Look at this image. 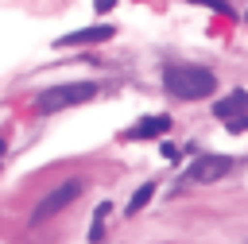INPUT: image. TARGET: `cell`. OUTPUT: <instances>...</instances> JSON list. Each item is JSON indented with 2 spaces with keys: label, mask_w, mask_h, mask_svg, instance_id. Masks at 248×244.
<instances>
[{
  "label": "cell",
  "mask_w": 248,
  "mask_h": 244,
  "mask_svg": "<svg viewBox=\"0 0 248 244\" xmlns=\"http://www.w3.org/2000/svg\"><path fill=\"white\" fill-rule=\"evenodd\" d=\"M244 19H248V12H244Z\"/></svg>",
  "instance_id": "obj_12"
},
{
  "label": "cell",
  "mask_w": 248,
  "mask_h": 244,
  "mask_svg": "<svg viewBox=\"0 0 248 244\" xmlns=\"http://www.w3.org/2000/svg\"><path fill=\"white\" fill-rule=\"evenodd\" d=\"M229 170H232V159H229V155H198V159L186 167L182 182H194V186H209V182H221Z\"/></svg>",
  "instance_id": "obj_4"
},
{
  "label": "cell",
  "mask_w": 248,
  "mask_h": 244,
  "mask_svg": "<svg viewBox=\"0 0 248 244\" xmlns=\"http://www.w3.org/2000/svg\"><path fill=\"white\" fill-rule=\"evenodd\" d=\"M112 213V205L108 201H101L97 209H93V221H89V244H101L105 240V217Z\"/></svg>",
  "instance_id": "obj_9"
},
{
  "label": "cell",
  "mask_w": 248,
  "mask_h": 244,
  "mask_svg": "<svg viewBox=\"0 0 248 244\" xmlns=\"http://www.w3.org/2000/svg\"><path fill=\"white\" fill-rule=\"evenodd\" d=\"M163 89L174 101H205V97H213L217 77H213V70L194 66V62H167L163 66Z\"/></svg>",
  "instance_id": "obj_1"
},
{
  "label": "cell",
  "mask_w": 248,
  "mask_h": 244,
  "mask_svg": "<svg viewBox=\"0 0 248 244\" xmlns=\"http://www.w3.org/2000/svg\"><path fill=\"white\" fill-rule=\"evenodd\" d=\"M81 190H85V178H66V182H58L50 194H43V201L35 205V213H31V225H43V221H50L54 213H62L66 205H74L78 198H81Z\"/></svg>",
  "instance_id": "obj_3"
},
{
  "label": "cell",
  "mask_w": 248,
  "mask_h": 244,
  "mask_svg": "<svg viewBox=\"0 0 248 244\" xmlns=\"http://www.w3.org/2000/svg\"><path fill=\"white\" fill-rule=\"evenodd\" d=\"M167 132H170V116H167V112H155V116H143L136 128H128L124 139H159V136H167Z\"/></svg>",
  "instance_id": "obj_7"
},
{
  "label": "cell",
  "mask_w": 248,
  "mask_h": 244,
  "mask_svg": "<svg viewBox=\"0 0 248 244\" xmlns=\"http://www.w3.org/2000/svg\"><path fill=\"white\" fill-rule=\"evenodd\" d=\"M194 4H205V8H213V12H221V15H232V8H229L225 0H194Z\"/></svg>",
  "instance_id": "obj_10"
},
{
  "label": "cell",
  "mask_w": 248,
  "mask_h": 244,
  "mask_svg": "<svg viewBox=\"0 0 248 244\" xmlns=\"http://www.w3.org/2000/svg\"><path fill=\"white\" fill-rule=\"evenodd\" d=\"M225 128H229V132H248V116H236V120H229Z\"/></svg>",
  "instance_id": "obj_11"
},
{
  "label": "cell",
  "mask_w": 248,
  "mask_h": 244,
  "mask_svg": "<svg viewBox=\"0 0 248 244\" xmlns=\"http://www.w3.org/2000/svg\"><path fill=\"white\" fill-rule=\"evenodd\" d=\"M97 93H101V85H97V81H66V85L39 89V93H35V101H31V108H35L39 116H54V112H66V108H74V105L93 101Z\"/></svg>",
  "instance_id": "obj_2"
},
{
  "label": "cell",
  "mask_w": 248,
  "mask_h": 244,
  "mask_svg": "<svg viewBox=\"0 0 248 244\" xmlns=\"http://www.w3.org/2000/svg\"><path fill=\"white\" fill-rule=\"evenodd\" d=\"M213 116L217 120H236V116H248V89H232L225 97L213 101Z\"/></svg>",
  "instance_id": "obj_6"
},
{
  "label": "cell",
  "mask_w": 248,
  "mask_h": 244,
  "mask_svg": "<svg viewBox=\"0 0 248 244\" xmlns=\"http://www.w3.org/2000/svg\"><path fill=\"white\" fill-rule=\"evenodd\" d=\"M116 35V27L112 23H93V27H81V31H70V35H58L54 39V46L62 50V46H85V43H105V39H112Z\"/></svg>",
  "instance_id": "obj_5"
},
{
  "label": "cell",
  "mask_w": 248,
  "mask_h": 244,
  "mask_svg": "<svg viewBox=\"0 0 248 244\" xmlns=\"http://www.w3.org/2000/svg\"><path fill=\"white\" fill-rule=\"evenodd\" d=\"M151 198H155V182H143V186H140V190L128 198V205H124V217H136V213H140V209H143Z\"/></svg>",
  "instance_id": "obj_8"
}]
</instances>
